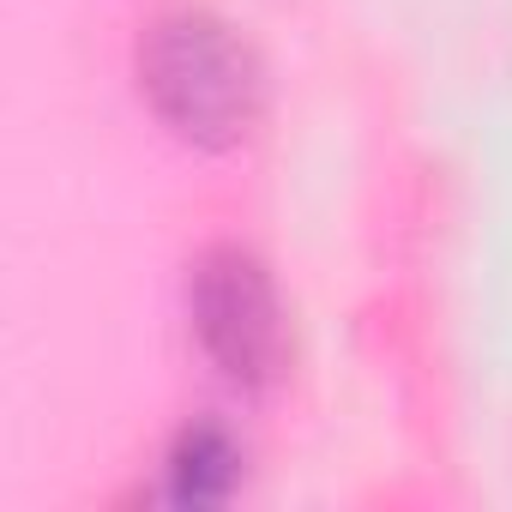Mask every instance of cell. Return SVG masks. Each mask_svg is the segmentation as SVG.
Segmentation results:
<instances>
[{"label":"cell","instance_id":"1","mask_svg":"<svg viewBox=\"0 0 512 512\" xmlns=\"http://www.w3.org/2000/svg\"><path fill=\"white\" fill-rule=\"evenodd\" d=\"M139 91L151 115L193 151H235L266 115L260 55L205 7H175L139 37Z\"/></svg>","mask_w":512,"mask_h":512},{"label":"cell","instance_id":"2","mask_svg":"<svg viewBox=\"0 0 512 512\" xmlns=\"http://www.w3.org/2000/svg\"><path fill=\"white\" fill-rule=\"evenodd\" d=\"M187 314L193 332L211 356V368L241 386V392H266L290 368V320L284 296L272 284V266L241 241H217L193 260L187 278Z\"/></svg>","mask_w":512,"mask_h":512},{"label":"cell","instance_id":"3","mask_svg":"<svg viewBox=\"0 0 512 512\" xmlns=\"http://www.w3.org/2000/svg\"><path fill=\"white\" fill-rule=\"evenodd\" d=\"M241 482V446L217 422H193L175 434L169 464H163V494L175 506H223Z\"/></svg>","mask_w":512,"mask_h":512}]
</instances>
